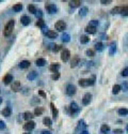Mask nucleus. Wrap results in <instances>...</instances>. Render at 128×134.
Instances as JSON below:
<instances>
[{"label":"nucleus","instance_id":"nucleus-1","mask_svg":"<svg viewBox=\"0 0 128 134\" xmlns=\"http://www.w3.org/2000/svg\"><path fill=\"white\" fill-rule=\"evenodd\" d=\"M65 107H66V112L73 117H76L80 113V107L75 102H72L69 106H65Z\"/></svg>","mask_w":128,"mask_h":134},{"label":"nucleus","instance_id":"nucleus-2","mask_svg":"<svg viewBox=\"0 0 128 134\" xmlns=\"http://www.w3.org/2000/svg\"><path fill=\"white\" fill-rule=\"evenodd\" d=\"M14 27H15V22L11 19V21L8 22V24L5 25L4 27V30H3V35L4 37H10L12 34L13 30H14Z\"/></svg>","mask_w":128,"mask_h":134},{"label":"nucleus","instance_id":"nucleus-3","mask_svg":"<svg viewBox=\"0 0 128 134\" xmlns=\"http://www.w3.org/2000/svg\"><path fill=\"white\" fill-rule=\"evenodd\" d=\"M45 8H46V11L49 14H53V13L57 12V6L52 2H46L45 3Z\"/></svg>","mask_w":128,"mask_h":134},{"label":"nucleus","instance_id":"nucleus-4","mask_svg":"<svg viewBox=\"0 0 128 134\" xmlns=\"http://www.w3.org/2000/svg\"><path fill=\"white\" fill-rule=\"evenodd\" d=\"M54 27H56V30L57 31L63 32L66 29V23L63 22V21H58L56 23V25H54Z\"/></svg>","mask_w":128,"mask_h":134},{"label":"nucleus","instance_id":"nucleus-5","mask_svg":"<svg viewBox=\"0 0 128 134\" xmlns=\"http://www.w3.org/2000/svg\"><path fill=\"white\" fill-rule=\"evenodd\" d=\"M69 57H70V52L68 50H66V48L62 50V52H61V60L66 62L69 59Z\"/></svg>","mask_w":128,"mask_h":134},{"label":"nucleus","instance_id":"nucleus-6","mask_svg":"<svg viewBox=\"0 0 128 134\" xmlns=\"http://www.w3.org/2000/svg\"><path fill=\"white\" fill-rule=\"evenodd\" d=\"M76 86H74L73 84H69V85H67V87H66V94L67 96H69V97H73L74 94L76 93Z\"/></svg>","mask_w":128,"mask_h":134},{"label":"nucleus","instance_id":"nucleus-7","mask_svg":"<svg viewBox=\"0 0 128 134\" xmlns=\"http://www.w3.org/2000/svg\"><path fill=\"white\" fill-rule=\"evenodd\" d=\"M11 89L14 91V92H18V91H20V89H21L20 81H18V80L13 81V84H12V86H11Z\"/></svg>","mask_w":128,"mask_h":134},{"label":"nucleus","instance_id":"nucleus-8","mask_svg":"<svg viewBox=\"0 0 128 134\" xmlns=\"http://www.w3.org/2000/svg\"><path fill=\"white\" fill-rule=\"evenodd\" d=\"M92 99V94L91 93H84V96L82 97V104L83 105H89Z\"/></svg>","mask_w":128,"mask_h":134},{"label":"nucleus","instance_id":"nucleus-9","mask_svg":"<svg viewBox=\"0 0 128 134\" xmlns=\"http://www.w3.org/2000/svg\"><path fill=\"white\" fill-rule=\"evenodd\" d=\"M80 63V57L78 56V55H75V56L73 57L72 61H70V68H76L78 64Z\"/></svg>","mask_w":128,"mask_h":134},{"label":"nucleus","instance_id":"nucleus-10","mask_svg":"<svg viewBox=\"0 0 128 134\" xmlns=\"http://www.w3.org/2000/svg\"><path fill=\"white\" fill-rule=\"evenodd\" d=\"M35 128V122L30 120V121H27L24 125V129L27 130V131H31V130H33Z\"/></svg>","mask_w":128,"mask_h":134},{"label":"nucleus","instance_id":"nucleus-11","mask_svg":"<svg viewBox=\"0 0 128 134\" xmlns=\"http://www.w3.org/2000/svg\"><path fill=\"white\" fill-rule=\"evenodd\" d=\"M85 127H86V125H85V123H84V120H79V121H78V125H77V129H76V132L77 133H80V132H82V131H84V130H82L83 128H85Z\"/></svg>","mask_w":128,"mask_h":134},{"label":"nucleus","instance_id":"nucleus-12","mask_svg":"<svg viewBox=\"0 0 128 134\" xmlns=\"http://www.w3.org/2000/svg\"><path fill=\"white\" fill-rule=\"evenodd\" d=\"M30 22H31V19H30V17H29L28 15H22L20 17V23L24 26H28L29 24H30Z\"/></svg>","mask_w":128,"mask_h":134},{"label":"nucleus","instance_id":"nucleus-13","mask_svg":"<svg viewBox=\"0 0 128 134\" xmlns=\"http://www.w3.org/2000/svg\"><path fill=\"white\" fill-rule=\"evenodd\" d=\"M115 52H116V44H115V42H112L110 44V46H109V55L113 56L115 54Z\"/></svg>","mask_w":128,"mask_h":134},{"label":"nucleus","instance_id":"nucleus-14","mask_svg":"<svg viewBox=\"0 0 128 134\" xmlns=\"http://www.w3.org/2000/svg\"><path fill=\"white\" fill-rule=\"evenodd\" d=\"M11 81H13V75L8 73L4 77H3V83H4V85H9Z\"/></svg>","mask_w":128,"mask_h":134},{"label":"nucleus","instance_id":"nucleus-15","mask_svg":"<svg viewBox=\"0 0 128 134\" xmlns=\"http://www.w3.org/2000/svg\"><path fill=\"white\" fill-rule=\"evenodd\" d=\"M50 107H51V112H52V116H53V119H57L58 115H59V110L56 106H54L53 103H50Z\"/></svg>","mask_w":128,"mask_h":134},{"label":"nucleus","instance_id":"nucleus-16","mask_svg":"<svg viewBox=\"0 0 128 134\" xmlns=\"http://www.w3.org/2000/svg\"><path fill=\"white\" fill-rule=\"evenodd\" d=\"M109 131H110V127L108 125H106V123L101 125V127H100V133L101 134H108Z\"/></svg>","mask_w":128,"mask_h":134},{"label":"nucleus","instance_id":"nucleus-17","mask_svg":"<svg viewBox=\"0 0 128 134\" xmlns=\"http://www.w3.org/2000/svg\"><path fill=\"white\" fill-rule=\"evenodd\" d=\"M11 113H12V110L10 107H4V108L1 110V115L4 117H10L11 116Z\"/></svg>","mask_w":128,"mask_h":134},{"label":"nucleus","instance_id":"nucleus-18","mask_svg":"<svg viewBox=\"0 0 128 134\" xmlns=\"http://www.w3.org/2000/svg\"><path fill=\"white\" fill-rule=\"evenodd\" d=\"M82 4V2L80 0H73V1H69V6L70 8H78Z\"/></svg>","mask_w":128,"mask_h":134},{"label":"nucleus","instance_id":"nucleus-19","mask_svg":"<svg viewBox=\"0 0 128 134\" xmlns=\"http://www.w3.org/2000/svg\"><path fill=\"white\" fill-rule=\"evenodd\" d=\"M59 68H60V64L56 62V63H51L50 64V67H49V70L52 72V73H56V72H58V70H59Z\"/></svg>","mask_w":128,"mask_h":134},{"label":"nucleus","instance_id":"nucleus-20","mask_svg":"<svg viewBox=\"0 0 128 134\" xmlns=\"http://www.w3.org/2000/svg\"><path fill=\"white\" fill-rule=\"evenodd\" d=\"M85 32L86 33H90V34H94L95 32H96V28L95 27H92V26H90V25H88L85 27Z\"/></svg>","mask_w":128,"mask_h":134},{"label":"nucleus","instance_id":"nucleus-21","mask_svg":"<svg viewBox=\"0 0 128 134\" xmlns=\"http://www.w3.org/2000/svg\"><path fill=\"white\" fill-rule=\"evenodd\" d=\"M46 35L49 39H57V37H58V33L56 31H53V30H48L47 32H46Z\"/></svg>","mask_w":128,"mask_h":134},{"label":"nucleus","instance_id":"nucleus-22","mask_svg":"<svg viewBox=\"0 0 128 134\" xmlns=\"http://www.w3.org/2000/svg\"><path fill=\"white\" fill-rule=\"evenodd\" d=\"M30 61L29 60H22L20 63H19V68L20 69H27V68H29L30 67Z\"/></svg>","mask_w":128,"mask_h":134},{"label":"nucleus","instance_id":"nucleus-23","mask_svg":"<svg viewBox=\"0 0 128 134\" xmlns=\"http://www.w3.org/2000/svg\"><path fill=\"white\" fill-rule=\"evenodd\" d=\"M117 114L120 116H127L128 115V109L126 108V107H121V108H118Z\"/></svg>","mask_w":128,"mask_h":134},{"label":"nucleus","instance_id":"nucleus-24","mask_svg":"<svg viewBox=\"0 0 128 134\" xmlns=\"http://www.w3.org/2000/svg\"><path fill=\"white\" fill-rule=\"evenodd\" d=\"M89 13V9H88V6H81L79 10V14L80 16H85L86 14Z\"/></svg>","mask_w":128,"mask_h":134},{"label":"nucleus","instance_id":"nucleus-25","mask_svg":"<svg viewBox=\"0 0 128 134\" xmlns=\"http://www.w3.org/2000/svg\"><path fill=\"white\" fill-rule=\"evenodd\" d=\"M44 113V107H41V106H37V107H35V109H34V115L35 116H41L42 114Z\"/></svg>","mask_w":128,"mask_h":134},{"label":"nucleus","instance_id":"nucleus-26","mask_svg":"<svg viewBox=\"0 0 128 134\" xmlns=\"http://www.w3.org/2000/svg\"><path fill=\"white\" fill-rule=\"evenodd\" d=\"M78 84L81 87H88V86H90V85H89V80H86V78H81V80H79Z\"/></svg>","mask_w":128,"mask_h":134},{"label":"nucleus","instance_id":"nucleus-27","mask_svg":"<svg viewBox=\"0 0 128 134\" xmlns=\"http://www.w3.org/2000/svg\"><path fill=\"white\" fill-rule=\"evenodd\" d=\"M36 76H37V73L35 71H32V72H30L28 75H27V78L29 80H35L36 78Z\"/></svg>","mask_w":128,"mask_h":134},{"label":"nucleus","instance_id":"nucleus-28","mask_svg":"<svg viewBox=\"0 0 128 134\" xmlns=\"http://www.w3.org/2000/svg\"><path fill=\"white\" fill-rule=\"evenodd\" d=\"M28 11L30 12V13H32V14H36V12H37V10H36V8L34 6V4H32V3H30V4H28Z\"/></svg>","mask_w":128,"mask_h":134},{"label":"nucleus","instance_id":"nucleus-29","mask_svg":"<svg viewBox=\"0 0 128 134\" xmlns=\"http://www.w3.org/2000/svg\"><path fill=\"white\" fill-rule=\"evenodd\" d=\"M33 115H34V114H32L31 112H26V113L24 114V118L27 120V121H30V120L34 117Z\"/></svg>","mask_w":128,"mask_h":134},{"label":"nucleus","instance_id":"nucleus-30","mask_svg":"<svg viewBox=\"0 0 128 134\" xmlns=\"http://www.w3.org/2000/svg\"><path fill=\"white\" fill-rule=\"evenodd\" d=\"M50 48L52 50V52L53 53H58L60 50H62V46L61 45H57V44H50Z\"/></svg>","mask_w":128,"mask_h":134},{"label":"nucleus","instance_id":"nucleus-31","mask_svg":"<svg viewBox=\"0 0 128 134\" xmlns=\"http://www.w3.org/2000/svg\"><path fill=\"white\" fill-rule=\"evenodd\" d=\"M90 42V38L88 35H81L80 37V43L81 44H88Z\"/></svg>","mask_w":128,"mask_h":134},{"label":"nucleus","instance_id":"nucleus-32","mask_svg":"<svg viewBox=\"0 0 128 134\" xmlns=\"http://www.w3.org/2000/svg\"><path fill=\"white\" fill-rule=\"evenodd\" d=\"M21 10H22V4L20 2L16 3L15 5H13V11H14V12H20Z\"/></svg>","mask_w":128,"mask_h":134},{"label":"nucleus","instance_id":"nucleus-33","mask_svg":"<svg viewBox=\"0 0 128 134\" xmlns=\"http://www.w3.org/2000/svg\"><path fill=\"white\" fill-rule=\"evenodd\" d=\"M121 90H122V88H121L120 85H114V86L112 87V93L113 94H117Z\"/></svg>","mask_w":128,"mask_h":134},{"label":"nucleus","instance_id":"nucleus-34","mask_svg":"<svg viewBox=\"0 0 128 134\" xmlns=\"http://www.w3.org/2000/svg\"><path fill=\"white\" fill-rule=\"evenodd\" d=\"M45 64H46V60L44 59V58H38L36 60V66L37 67H44Z\"/></svg>","mask_w":128,"mask_h":134},{"label":"nucleus","instance_id":"nucleus-35","mask_svg":"<svg viewBox=\"0 0 128 134\" xmlns=\"http://www.w3.org/2000/svg\"><path fill=\"white\" fill-rule=\"evenodd\" d=\"M43 123H44V126H46V127H51V125H52V121H51L50 118L45 117V118L43 119Z\"/></svg>","mask_w":128,"mask_h":134},{"label":"nucleus","instance_id":"nucleus-36","mask_svg":"<svg viewBox=\"0 0 128 134\" xmlns=\"http://www.w3.org/2000/svg\"><path fill=\"white\" fill-rule=\"evenodd\" d=\"M121 11H122V6H115V8L112 9L111 14H121Z\"/></svg>","mask_w":128,"mask_h":134},{"label":"nucleus","instance_id":"nucleus-37","mask_svg":"<svg viewBox=\"0 0 128 134\" xmlns=\"http://www.w3.org/2000/svg\"><path fill=\"white\" fill-rule=\"evenodd\" d=\"M95 50L98 51V52H101L104 50V44L101 43V42H97V43L95 44Z\"/></svg>","mask_w":128,"mask_h":134},{"label":"nucleus","instance_id":"nucleus-38","mask_svg":"<svg viewBox=\"0 0 128 134\" xmlns=\"http://www.w3.org/2000/svg\"><path fill=\"white\" fill-rule=\"evenodd\" d=\"M70 40V37L68 33H66V32H64V33L62 34V41L63 42H69Z\"/></svg>","mask_w":128,"mask_h":134},{"label":"nucleus","instance_id":"nucleus-39","mask_svg":"<svg viewBox=\"0 0 128 134\" xmlns=\"http://www.w3.org/2000/svg\"><path fill=\"white\" fill-rule=\"evenodd\" d=\"M121 14L123 16H128V6H122V11H121Z\"/></svg>","mask_w":128,"mask_h":134},{"label":"nucleus","instance_id":"nucleus-40","mask_svg":"<svg viewBox=\"0 0 128 134\" xmlns=\"http://www.w3.org/2000/svg\"><path fill=\"white\" fill-rule=\"evenodd\" d=\"M36 26H37V27H41V28H44V27H45V22H44L42 18H41V19H37Z\"/></svg>","mask_w":128,"mask_h":134},{"label":"nucleus","instance_id":"nucleus-41","mask_svg":"<svg viewBox=\"0 0 128 134\" xmlns=\"http://www.w3.org/2000/svg\"><path fill=\"white\" fill-rule=\"evenodd\" d=\"M60 78V73L59 72H56V73H52L51 74V80H57Z\"/></svg>","mask_w":128,"mask_h":134},{"label":"nucleus","instance_id":"nucleus-42","mask_svg":"<svg viewBox=\"0 0 128 134\" xmlns=\"http://www.w3.org/2000/svg\"><path fill=\"white\" fill-rule=\"evenodd\" d=\"M121 88L124 91H128V81H123V83H122Z\"/></svg>","mask_w":128,"mask_h":134},{"label":"nucleus","instance_id":"nucleus-43","mask_svg":"<svg viewBox=\"0 0 128 134\" xmlns=\"http://www.w3.org/2000/svg\"><path fill=\"white\" fill-rule=\"evenodd\" d=\"M85 54H86V56H89V57L95 56V52H94V50H88V51L85 52Z\"/></svg>","mask_w":128,"mask_h":134},{"label":"nucleus","instance_id":"nucleus-44","mask_svg":"<svg viewBox=\"0 0 128 134\" xmlns=\"http://www.w3.org/2000/svg\"><path fill=\"white\" fill-rule=\"evenodd\" d=\"M95 80H96L95 75H92V77H91V78H88V80H89V85H90V86H92V85H94V84H95Z\"/></svg>","mask_w":128,"mask_h":134},{"label":"nucleus","instance_id":"nucleus-45","mask_svg":"<svg viewBox=\"0 0 128 134\" xmlns=\"http://www.w3.org/2000/svg\"><path fill=\"white\" fill-rule=\"evenodd\" d=\"M90 26H92V27H97V26L99 25V22L98 21H95V19H93V21H91L90 22V24H89Z\"/></svg>","mask_w":128,"mask_h":134},{"label":"nucleus","instance_id":"nucleus-46","mask_svg":"<svg viewBox=\"0 0 128 134\" xmlns=\"http://www.w3.org/2000/svg\"><path fill=\"white\" fill-rule=\"evenodd\" d=\"M122 76H125V77H126V76H128V67L127 68H124L123 69V70H122Z\"/></svg>","mask_w":128,"mask_h":134},{"label":"nucleus","instance_id":"nucleus-47","mask_svg":"<svg viewBox=\"0 0 128 134\" xmlns=\"http://www.w3.org/2000/svg\"><path fill=\"white\" fill-rule=\"evenodd\" d=\"M111 2H112L111 0H101V1H100V3L102 5H108V4H110Z\"/></svg>","mask_w":128,"mask_h":134},{"label":"nucleus","instance_id":"nucleus-48","mask_svg":"<svg viewBox=\"0 0 128 134\" xmlns=\"http://www.w3.org/2000/svg\"><path fill=\"white\" fill-rule=\"evenodd\" d=\"M113 133L114 134H124V131L122 129H114L113 130Z\"/></svg>","mask_w":128,"mask_h":134},{"label":"nucleus","instance_id":"nucleus-49","mask_svg":"<svg viewBox=\"0 0 128 134\" xmlns=\"http://www.w3.org/2000/svg\"><path fill=\"white\" fill-rule=\"evenodd\" d=\"M5 128H6V125L4 123V121L0 120V130H4Z\"/></svg>","mask_w":128,"mask_h":134},{"label":"nucleus","instance_id":"nucleus-50","mask_svg":"<svg viewBox=\"0 0 128 134\" xmlns=\"http://www.w3.org/2000/svg\"><path fill=\"white\" fill-rule=\"evenodd\" d=\"M35 15H36V17H37L38 19H41V17L43 16V12H42L41 10H38V11L36 12V14H35Z\"/></svg>","mask_w":128,"mask_h":134},{"label":"nucleus","instance_id":"nucleus-51","mask_svg":"<svg viewBox=\"0 0 128 134\" xmlns=\"http://www.w3.org/2000/svg\"><path fill=\"white\" fill-rule=\"evenodd\" d=\"M38 94H40L41 97H43V98H46V93H45L43 90H38Z\"/></svg>","mask_w":128,"mask_h":134},{"label":"nucleus","instance_id":"nucleus-52","mask_svg":"<svg viewBox=\"0 0 128 134\" xmlns=\"http://www.w3.org/2000/svg\"><path fill=\"white\" fill-rule=\"evenodd\" d=\"M79 134H90L88 131H86V130H84V131H82V132H80Z\"/></svg>","mask_w":128,"mask_h":134},{"label":"nucleus","instance_id":"nucleus-53","mask_svg":"<svg viewBox=\"0 0 128 134\" xmlns=\"http://www.w3.org/2000/svg\"><path fill=\"white\" fill-rule=\"evenodd\" d=\"M41 134H51L49 131H42V133Z\"/></svg>","mask_w":128,"mask_h":134},{"label":"nucleus","instance_id":"nucleus-54","mask_svg":"<svg viewBox=\"0 0 128 134\" xmlns=\"http://www.w3.org/2000/svg\"><path fill=\"white\" fill-rule=\"evenodd\" d=\"M126 130H127V132H128V123L126 125Z\"/></svg>","mask_w":128,"mask_h":134},{"label":"nucleus","instance_id":"nucleus-55","mask_svg":"<svg viewBox=\"0 0 128 134\" xmlns=\"http://www.w3.org/2000/svg\"><path fill=\"white\" fill-rule=\"evenodd\" d=\"M1 102H2V98L0 97V104H1Z\"/></svg>","mask_w":128,"mask_h":134},{"label":"nucleus","instance_id":"nucleus-56","mask_svg":"<svg viewBox=\"0 0 128 134\" xmlns=\"http://www.w3.org/2000/svg\"><path fill=\"white\" fill-rule=\"evenodd\" d=\"M24 134H30V133H24Z\"/></svg>","mask_w":128,"mask_h":134}]
</instances>
